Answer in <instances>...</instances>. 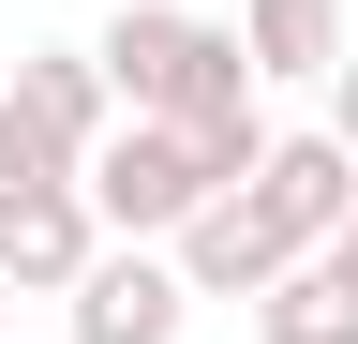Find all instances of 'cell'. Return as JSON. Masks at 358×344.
Masks as SVG:
<instances>
[{"label": "cell", "mask_w": 358, "mask_h": 344, "mask_svg": "<svg viewBox=\"0 0 358 344\" xmlns=\"http://www.w3.org/2000/svg\"><path fill=\"white\" fill-rule=\"evenodd\" d=\"M329 270H343V284H358V225H343V240H329Z\"/></svg>", "instance_id": "cell-12"}, {"label": "cell", "mask_w": 358, "mask_h": 344, "mask_svg": "<svg viewBox=\"0 0 358 344\" xmlns=\"http://www.w3.org/2000/svg\"><path fill=\"white\" fill-rule=\"evenodd\" d=\"M90 46H105V75H120L134 120H239L268 90V75H254V30L239 15H194V0H120Z\"/></svg>", "instance_id": "cell-1"}, {"label": "cell", "mask_w": 358, "mask_h": 344, "mask_svg": "<svg viewBox=\"0 0 358 344\" xmlns=\"http://www.w3.org/2000/svg\"><path fill=\"white\" fill-rule=\"evenodd\" d=\"M90 254H105L90 180H30V195H0V270H15V299H75Z\"/></svg>", "instance_id": "cell-5"}, {"label": "cell", "mask_w": 358, "mask_h": 344, "mask_svg": "<svg viewBox=\"0 0 358 344\" xmlns=\"http://www.w3.org/2000/svg\"><path fill=\"white\" fill-rule=\"evenodd\" d=\"M0 299H15V270H0Z\"/></svg>", "instance_id": "cell-13"}, {"label": "cell", "mask_w": 358, "mask_h": 344, "mask_svg": "<svg viewBox=\"0 0 358 344\" xmlns=\"http://www.w3.org/2000/svg\"><path fill=\"white\" fill-rule=\"evenodd\" d=\"M0 90H15V105H45L75 150H105L120 120H134V105H120V75H105V46H30L15 75H0Z\"/></svg>", "instance_id": "cell-7"}, {"label": "cell", "mask_w": 358, "mask_h": 344, "mask_svg": "<svg viewBox=\"0 0 358 344\" xmlns=\"http://www.w3.org/2000/svg\"><path fill=\"white\" fill-rule=\"evenodd\" d=\"M179 270H194V299H239V315H254V299L299 270V240H284V209L239 180V195H209L194 225H179Z\"/></svg>", "instance_id": "cell-4"}, {"label": "cell", "mask_w": 358, "mask_h": 344, "mask_svg": "<svg viewBox=\"0 0 358 344\" xmlns=\"http://www.w3.org/2000/svg\"><path fill=\"white\" fill-rule=\"evenodd\" d=\"M239 30H254V75H268V90H299V75L329 90V75L358 60V46H343V0H254Z\"/></svg>", "instance_id": "cell-8"}, {"label": "cell", "mask_w": 358, "mask_h": 344, "mask_svg": "<svg viewBox=\"0 0 358 344\" xmlns=\"http://www.w3.org/2000/svg\"><path fill=\"white\" fill-rule=\"evenodd\" d=\"M30 180H90V150H75L45 105H15V90H0V195H30Z\"/></svg>", "instance_id": "cell-10"}, {"label": "cell", "mask_w": 358, "mask_h": 344, "mask_svg": "<svg viewBox=\"0 0 358 344\" xmlns=\"http://www.w3.org/2000/svg\"><path fill=\"white\" fill-rule=\"evenodd\" d=\"M254 344H358V284L329 270V254H299V270L254 299Z\"/></svg>", "instance_id": "cell-9"}, {"label": "cell", "mask_w": 358, "mask_h": 344, "mask_svg": "<svg viewBox=\"0 0 358 344\" xmlns=\"http://www.w3.org/2000/svg\"><path fill=\"white\" fill-rule=\"evenodd\" d=\"M209 195H224V165L194 150V120H120V135L90 150V209H105V240H179Z\"/></svg>", "instance_id": "cell-2"}, {"label": "cell", "mask_w": 358, "mask_h": 344, "mask_svg": "<svg viewBox=\"0 0 358 344\" xmlns=\"http://www.w3.org/2000/svg\"><path fill=\"white\" fill-rule=\"evenodd\" d=\"M329 135H343V150H358V60H343V75H329Z\"/></svg>", "instance_id": "cell-11"}, {"label": "cell", "mask_w": 358, "mask_h": 344, "mask_svg": "<svg viewBox=\"0 0 358 344\" xmlns=\"http://www.w3.org/2000/svg\"><path fill=\"white\" fill-rule=\"evenodd\" d=\"M194 329V270H179V240H105L75 284V344H179Z\"/></svg>", "instance_id": "cell-3"}, {"label": "cell", "mask_w": 358, "mask_h": 344, "mask_svg": "<svg viewBox=\"0 0 358 344\" xmlns=\"http://www.w3.org/2000/svg\"><path fill=\"white\" fill-rule=\"evenodd\" d=\"M254 195L284 209V240H299V254H329V240L358 225V150L329 135V120H313V135H268V165H254Z\"/></svg>", "instance_id": "cell-6"}]
</instances>
